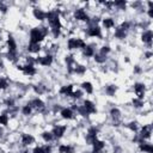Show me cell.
Wrapping results in <instances>:
<instances>
[{
    "instance_id": "cell-41",
    "label": "cell",
    "mask_w": 153,
    "mask_h": 153,
    "mask_svg": "<svg viewBox=\"0 0 153 153\" xmlns=\"http://www.w3.org/2000/svg\"><path fill=\"white\" fill-rule=\"evenodd\" d=\"M26 65H32V66H35V63H36V60H35V57L33 56H26Z\"/></svg>"
},
{
    "instance_id": "cell-18",
    "label": "cell",
    "mask_w": 153,
    "mask_h": 153,
    "mask_svg": "<svg viewBox=\"0 0 153 153\" xmlns=\"http://www.w3.org/2000/svg\"><path fill=\"white\" fill-rule=\"evenodd\" d=\"M140 151L145 152V153H153V146L151 143L140 142Z\"/></svg>"
},
{
    "instance_id": "cell-12",
    "label": "cell",
    "mask_w": 153,
    "mask_h": 153,
    "mask_svg": "<svg viewBox=\"0 0 153 153\" xmlns=\"http://www.w3.org/2000/svg\"><path fill=\"white\" fill-rule=\"evenodd\" d=\"M152 38H153V32H152V30H146V31H143V33L141 35V39H142L143 43L151 44V43H152Z\"/></svg>"
},
{
    "instance_id": "cell-15",
    "label": "cell",
    "mask_w": 153,
    "mask_h": 153,
    "mask_svg": "<svg viewBox=\"0 0 153 153\" xmlns=\"http://www.w3.org/2000/svg\"><path fill=\"white\" fill-rule=\"evenodd\" d=\"M60 94H63V96H67V97H71V94L73 93V85H65L60 88Z\"/></svg>"
},
{
    "instance_id": "cell-26",
    "label": "cell",
    "mask_w": 153,
    "mask_h": 153,
    "mask_svg": "<svg viewBox=\"0 0 153 153\" xmlns=\"http://www.w3.org/2000/svg\"><path fill=\"white\" fill-rule=\"evenodd\" d=\"M74 73L78 74V75H82V74L86 73V67L82 66V65H78V66L74 67Z\"/></svg>"
},
{
    "instance_id": "cell-14",
    "label": "cell",
    "mask_w": 153,
    "mask_h": 153,
    "mask_svg": "<svg viewBox=\"0 0 153 153\" xmlns=\"http://www.w3.org/2000/svg\"><path fill=\"white\" fill-rule=\"evenodd\" d=\"M17 42H16V39L12 37V36H10L8 38H7V49H8V51H12V53H16L17 51Z\"/></svg>"
},
{
    "instance_id": "cell-39",
    "label": "cell",
    "mask_w": 153,
    "mask_h": 153,
    "mask_svg": "<svg viewBox=\"0 0 153 153\" xmlns=\"http://www.w3.org/2000/svg\"><path fill=\"white\" fill-rule=\"evenodd\" d=\"M81 96H82V91H80V90L73 91V93L71 94V97L74 98V99H79V98H81Z\"/></svg>"
},
{
    "instance_id": "cell-17",
    "label": "cell",
    "mask_w": 153,
    "mask_h": 153,
    "mask_svg": "<svg viewBox=\"0 0 153 153\" xmlns=\"http://www.w3.org/2000/svg\"><path fill=\"white\" fill-rule=\"evenodd\" d=\"M29 104H30L31 108H36V109H43V108H44V102H43L42 99H39V98L32 99Z\"/></svg>"
},
{
    "instance_id": "cell-23",
    "label": "cell",
    "mask_w": 153,
    "mask_h": 153,
    "mask_svg": "<svg viewBox=\"0 0 153 153\" xmlns=\"http://www.w3.org/2000/svg\"><path fill=\"white\" fill-rule=\"evenodd\" d=\"M94 54H96V53H94V48H93L92 45H86V47L84 48V55H85L86 57H92Z\"/></svg>"
},
{
    "instance_id": "cell-24",
    "label": "cell",
    "mask_w": 153,
    "mask_h": 153,
    "mask_svg": "<svg viewBox=\"0 0 153 153\" xmlns=\"http://www.w3.org/2000/svg\"><path fill=\"white\" fill-rule=\"evenodd\" d=\"M116 91H117V86L116 85H108L105 87V93L108 96H115Z\"/></svg>"
},
{
    "instance_id": "cell-40",
    "label": "cell",
    "mask_w": 153,
    "mask_h": 153,
    "mask_svg": "<svg viewBox=\"0 0 153 153\" xmlns=\"http://www.w3.org/2000/svg\"><path fill=\"white\" fill-rule=\"evenodd\" d=\"M129 27H130V23H129V22H123V23L121 24V26H120V29L123 30V31H127Z\"/></svg>"
},
{
    "instance_id": "cell-16",
    "label": "cell",
    "mask_w": 153,
    "mask_h": 153,
    "mask_svg": "<svg viewBox=\"0 0 153 153\" xmlns=\"http://www.w3.org/2000/svg\"><path fill=\"white\" fill-rule=\"evenodd\" d=\"M32 14H33L35 19H37V20H44L45 19V12L41 8H33Z\"/></svg>"
},
{
    "instance_id": "cell-43",
    "label": "cell",
    "mask_w": 153,
    "mask_h": 153,
    "mask_svg": "<svg viewBox=\"0 0 153 153\" xmlns=\"http://www.w3.org/2000/svg\"><path fill=\"white\" fill-rule=\"evenodd\" d=\"M32 153H44V149H43V147L37 146V147H35V148H33Z\"/></svg>"
},
{
    "instance_id": "cell-5",
    "label": "cell",
    "mask_w": 153,
    "mask_h": 153,
    "mask_svg": "<svg viewBox=\"0 0 153 153\" xmlns=\"http://www.w3.org/2000/svg\"><path fill=\"white\" fill-rule=\"evenodd\" d=\"M134 92L136 94V98L143 100V97H145V85L142 82H135L134 84Z\"/></svg>"
},
{
    "instance_id": "cell-19",
    "label": "cell",
    "mask_w": 153,
    "mask_h": 153,
    "mask_svg": "<svg viewBox=\"0 0 153 153\" xmlns=\"http://www.w3.org/2000/svg\"><path fill=\"white\" fill-rule=\"evenodd\" d=\"M59 153H74V148L71 145H60Z\"/></svg>"
},
{
    "instance_id": "cell-36",
    "label": "cell",
    "mask_w": 153,
    "mask_h": 153,
    "mask_svg": "<svg viewBox=\"0 0 153 153\" xmlns=\"http://www.w3.org/2000/svg\"><path fill=\"white\" fill-rule=\"evenodd\" d=\"M7 87H8V81H7L6 79L1 78V79H0V91H1V90H6Z\"/></svg>"
},
{
    "instance_id": "cell-28",
    "label": "cell",
    "mask_w": 153,
    "mask_h": 153,
    "mask_svg": "<svg viewBox=\"0 0 153 153\" xmlns=\"http://www.w3.org/2000/svg\"><path fill=\"white\" fill-rule=\"evenodd\" d=\"M93 59H94V61L98 62V63H104V62L106 61V56H105V55H102V54H94V55H93Z\"/></svg>"
},
{
    "instance_id": "cell-31",
    "label": "cell",
    "mask_w": 153,
    "mask_h": 153,
    "mask_svg": "<svg viewBox=\"0 0 153 153\" xmlns=\"http://www.w3.org/2000/svg\"><path fill=\"white\" fill-rule=\"evenodd\" d=\"M126 5H127V2L126 1H114L112 2V6H115V7H117L118 10H124L126 8Z\"/></svg>"
},
{
    "instance_id": "cell-29",
    "label": "cell",
    "mask_w": 153,
    "mask_h": 153,
    "mask_svg": "<svg viewBox=\"0 0 153 153\" xmlns=\"http://www.w3.org/2000/svg\"><path fill=\"white\" fill-rule=\"evenodd\" d=\"M10 117L7 114H0V126H7Z\"/></svg>"
},
{
    "instance_id": "cell-42",
    "label": "cell",
    "mask_w": 153,
    "mask_h": 153,
    "mask_svg": "<svg viewBox=\"0 0 153 153\" xmlns=\"http://www.w3.org/2000/svg\"><path fill=\"white\" fill-rule=\"evenodd\" d=\"M51 32H53V36H54V38H57V37L60 36L61 29H51Z\"/></svg>"
},
{
    "instance_id": "cell-34",
    "label": "cell",
    "mask_w": 153,
    "mask_h": 153,
    "mask_svg": "<svg viewBox=\"0 0 153 153\" xmlns=\"http://www.w3.org/2000/svg\"><path fill=\"white\" fill-rule=\"evenodd\" d=\"M76 47H78V49H84L86 47L85 41L82 38H76Z\"/></svg>"
},
{
    "instance_id": "cell-20",
    "label": "cell",
    "mask_w": 153,
    "mask_h": 153,
    "mask_svg": "<svg viewBox=\"0 0 153 153\" xmlns=\"http://www.w3.org/2000/svg\"><path fill=\"white\" fill-rule=\"evenodd\" d=\"M81 88H82L86 93H88V94L93 93V85H92L90 81H84V82L81 84Z\"/></svg>"
},
{
    "instance_id": "cell-8",
    "label": "cell",
    "mask_w": 153,
    "mask_h": 153,
    "mask_svg": "<svg viewBox=\"0 0 153 153\" xmlns=\"http://www.w3.org/2000/svg\"><path fill=\"white\" fill-rule=\"evenodd\" d=\"M151 134H152V127H151V124H145V126L141 128L140 137H141L142 140H145V139L151 137Z\"/></svg>"
},
{
    "instance_id": "cell-22",
    "label": "cell",
    "mask_w": 153,
    "mask_h": 153,
    "mask_svg": "<svg viewBox=\"0 0 153 153\" xmlns=\"http://www.w3.org/2000/svg\"><path fill=\"white\" fill-rule=\"evenodd\" d=\"M41 50V45L39 44H36V43H30L27 44V51L29 53H38Z\"/></svg>"
},
{
    "instance_id": "cell-9",
    "label": "cell",
    "mask_w": 153,
    "mask_h": 153,
    "mask_svg": "<svg viewBox=\"0 0 153 153\" xmlns=\"http://www.w3.org/2000/svg\"><path fill=\"white\" fill-rule=\"evenodd\" d=\"M92 146H93V152L92 153H100L104 147H105V142L103 140H98L96 139L93 142H92Z\"/></svg>"
},
{
    "instance_id": "cell-38",
    "label": "cell",
    "mask_w": 153,
    "mask_h": 153,
    "mask_svg": "<svg viewBox=\"0 0 153 153\" xmlns=\"http://www.w3.org/2000/svg\"><path fill=\"white\" fill-rule=\"evenodd\" d=\"M109 53H110V47H109V45H103V47L100 48L99 54H102V55H105V56H106V54H109Z\"/></svg>"
},
{
    "instance_id": "cell-4",
    "label": "cell",
    "mask_w": 153,
    "mask_h": 153,
    "mask_svg": "<svg viewBox=\"0 0 153 153\" xmlns=\"http://www.w3.org/2000/svg\"><path fill=\"white\" fill-rule=\"evenodd\" d=\"M66 130H67V126L57 124V126H55V127L53 128L51 134H53V136H54V137H56V139H61V137L65 135Z\"/></svg>"
},
{
    "instance_id": "cell-21",
    "label": "cell",
    "mask_w": 153,
    "mask_h": 153,
    "mask_svg": "<svg viewBox=\"0 0 153 153\" xmlns=\"http://www.w3.org/2000/svg\"><path fill=\"white\" fill-rule=\"evenodd\" d=\"M102 23H103V25L105 26V29H112V27L115 26V20H114L112 18H110V17L104 18Z\"/></svg>"
},
{
    "instance_id": "cell-30",
    "label": "cell",
    "mask_w": 153,
    "mask_h": 153,
    "mask_svg": "<svg viewBox=\"0 0 153 153\" xmlns=\"http://www.w3.org/2000/svg\"><path fill=\"white\" fill-rule=\"evenodd\" d=\"M42 139H43L45 142H50V141L54 139V136H53V134H51L50 131H43V133H42Z\"/></svg>"
},
{
    "instance_id": "cell-47",
    "label": "cell",
    "mask_w": 153,
    "mask_h": 153,
    "mask_svg": "<svg viewBox=\"0 0 153 153\" xmlns=\"http://www.w3.org/2000/svg\"><path fill=\"white\" fill-rule=\"evenodd\" d=\"M134 72H135V73H140V72H141V68H140L139 66H135V67H134Z\"/></svg>"
},
{
    "instance_id": "cell-2",
    "label": "cell",
    "mask_w": 153,
    "mask_h": 153,
    "mask_svg": "<svg viewBox=\"0 0 153 153\" xmlns=\"http://www.w3.org/2000/svg\"><path fill=\"white\" fill-rule=\"evenodd\" d=\"M74 19L79 20V22H86V23H88L90 17H88V14L86 13V11L84 8H76L74 11Z\"/></svg>"
},
{
    "instance_id": "cell-27",
    "label": "cell",
    "mask_w": 153,
    "mask_h": 153,
    "mask_svg": "<svg viewBox=\"0 0 153 153\" xmlns=\"http://www.w3.org/2000/svg\"><path fill=\"white\" fill-rule=\"evenodd\" d=\"M126 36H127V32L123 31V30H121L120 27H117V29L115 30V37H116V38L123 39V38H126Z\"/></svg>"
},
{
    "instance_id": "cell-48",
    "label": "cell",
    "mask_w": 153,
    "mask_h": 153,
    "mask_svg": "<svg viewBox=\"0 0 153 153\" xmlns=\"http://www.w3.org/2000/svg\"><path fill=\"white\" fill-rule=\"evenodd\" d=\"M151 56H152V53H151V51L146 53V57H147V59H151Z\"/></svg>"
},
{
    "instance_id": "cell-33",
    "label": "cell",
    "mask_w": 153,
    "mask_h": 153,
    "mask_svg": "<svg viewBox=\"0 0 153 153\" xmlns=\"http://www.w3.org/2000/svg\"><path fill=\"white\" fill-rule=\"evenodd\" d=\"M110 115H111V117H114L115 120H117V118L120 117V115H121V111H120V109H117V108H112V109L110 110Z\"/></svg>"
},
{
    "instance_id": "cell-44",
    "label": "cell",
    "mask_w": 153,
    "mask_h": 153,
    "mask_svg": "<svg viewBox=\"0 0 153 153\" xmlns=\"http://www.w3.org/2000/svg\"><path fill=\"white\" fill-rule=\"evenodd\" d=\"M43 149H44V153H51V146L50 145H45V146H43Z\"/></svg>"
},
{
    "instance_id": "cell-3",
    "label": "cell",
    "mask_w": 153,
    "mask_h": 153,
    "mask_svg": "<svg viewBox=\"0 0 153 153\" xmlns=\"http://www.w3.org/2000/svg\"><path fill=\"white\" fill-rule=\"evenodd\" d=\"M35 60H36V63H39L43 67H49L53 63V60L54 59H53V55L48 54V55H44V56H38Z\"/></svg>"
},
{
    "instance_id": "cell-1",
    "label": "cell",
    "mask_w": 153,
    "mask_h": 153,
    "mask_svg": "<svg viewBox=\"0 0 153 153\" xmlns=\"http://www.w3.org/2000/svg\"><path fill=\"white\" fill-rule=\"evenodd\" d=\"M44 38H45V35L43 33L41 27H33V29L30 30V38H29L30 43L39 44Z\"/></svg>"
},
{
    "instance_id": "cell-11",
    "label": "cell",
    "mask_w": 153,
    "mask_h": 153,
    "mask_svg": "<svg viewBox=\"0 0 153 153\" xmlns=\"http://www.w3.org/2000/svg\"><path fill=\"white\" fill-rule=\"evenodd\" d=\"M25 75H29V76H32V75H35L36 74V72H37V69H36V67L35 66H32V65H25V66H23V71H22Z\"/></svg>"
},
{
    "instance_id": "cell-7",
    "label": "cell",
    "mask_w": 153,
    "mask_h": 153,
    "mask_svg": "<svg viewBox=\"0 0 153 153\" xmlns=\"http://www.w3.org/2000/svg\"><path fill=\"white\" fill-rule=\"evenodd\" d=\"M82 106L85 108V110H86V112H87L88 115H93V114L97 112V108H96L94 103L91 102V100H88V99L84 100V105H82Z\"/></svg>"
},
{
    "instance_id": "cell-25",
    "label": "cell",
    "mask_w": 153,
    "mask_h": 153,
    "mask_svg": "<svg viewBox=\"0 0 153 153\" xmlns=\"http://www.w3.org/2000/svg\"><path fill=\"white\" fill-rule=\"evenodd\" d=\"M67 49H69V50L78 49V47H76V38L72 37V38H69V39L67 41Z\"/></svg>"
},
{
    "instance_id": "cell-37",
    "label": "cell",
    "mask_w": 153,
    "mask_h": 153,
    "mask_svg": "<svg viewBox=\"0 0 153 153\" xmlns=\"http://www.w3.org/2000/svg\"><path fill=\"white\" fill-rule=\"evenodd\" d=\"M74 62H75V60H74L73 55H67L66 56V63H67V66H73Z\"/></svg>"
},
{
    "instance_id": "cell-46",
    "label": "cell",
    "mask_w": 153,
    "mask_h": 153,
    "mask_svg": "<svg viewBox=\"0 0 153 153\" xmlns=\"http://www.w3.org/2000/svg\"><path fill=\"white\" fill-rule=\"evenodd\" d=\"M148 17L153 18V8H148Z\"/></svg>"
},
{
    "instance_id": "cell-35",
    "label": "cell",
    "mask_w": 153,
    "mask_h": 153,
    "mask_svg": "<svg viewBox=\"0 0 153 153\" xmlns=\"http://www.w3.org/2000/svg\"><path fill=\"white\" fill-rule=\"evenodd\" d=\"M133 105L135 108H141V106H143V100H141L139 98H134L133 99Z\"/></svg>"
},
{
    "instance_id": "cell-45",
    "label": "cell",
    "mask_w": 153,
    "mask_h": 153,
    "mask_svg": "<svg viewBox=\"0 0 153 153\" xmlns=\"http://www.w3.org/2000/svg\"><path fill=\"white\" fill-rule=\"evenodd\" d=\"M129 128L133 130V131H136L137 130V127H136V123H130L129 124Z\"/></svg>"
},
{
    "instance_id": "cell-13",
    "label": "cell",
    "mask_w": 153,
    "mask_h": 153,
    "mask_svg": "<svg viewBox=\"0 0 153 153\" xmlns=\"http://www.w3.org/2000/svg\"><path fill=\"white\" fill-rule=\"evenodd\" d=\"M35 142V137L31 134H23L22 135V143L24 146H30Z\"/></svg>"
},
{
    "instance_id": "cell-6",
    "label": "cell",
    "mask_w": 153,
    "mask_h": 153,
    "mask_svg": "<svg viewBox=\"0 0 153 153\" xmlns=\"http://www.w3.org/2000/svg\"><path fill=\"white\" fill-rule=\"evenodd\" d=\"M86 33L90 37H102V29L98 25L97 26H88Z\"/></svg>"
},
{
    "instance_id": "cell-32",
    "label": "cell",
    "mask_w": 153,
    "mask_h": 153,
    "mask_svg": "<svg viewBox=\"0 0 153 153\" xmlns=\"http://www.w3.org/2000/svg\"><path fill=\"white\" fill-rule=\"evenodd\" d=\"M31 111H32V108L30 106V104H26V105H24V106L22 108V112H23V115H25V116H29V115L31 114Z\"/></svg>"
},
{
    "instance_id": "cell-10",
    "label": "cell",
    "mask_w": 153,
    "mask_h": 153,
    "mask_svg": "<svg viewBox=\"0 0 153 153\" xmlns=\"http://www.w3.org/2000/svg\"><path fill=\"white\" fill-rule=\"evenodd\" d=\"M60 115L62 118L65 120H72L73 116H74V111L71 109V108H63L61 111H60Z\"/></svg>"
}]
</instances>
